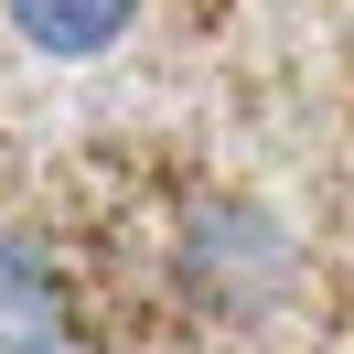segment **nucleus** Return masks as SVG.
<instances>
[{
	"instance_id": "1",
	"label": "nucleus",
	"mask_w": 354,
	"mask_h": 354,
	"mask_svg": "<svg viewBox=\"0 0 354 354\" xmlns=\"http://www.w3.org/2000/svg\"><path fill=\"white\" fill-rule=\"evenodd\" d=\"M0 11H11V32H22L44 65H97V54L140 22V0H0Z\"/></svg>"
},
{
	"instance_id": "2",
	"label": "nucleus",
	"mask_w": 354,
	"mask_h": 354,
	"mask_svg": "<svg viewBox=\"0 0 354 354\" xmlns=\"http://www.w3.org/2000/svg\"><path fill=\"white\" fill-rule=\"evenodd\" d=\"M0 354H65V290L11 236H0Z\"/></svg>"
}]
</instances>
